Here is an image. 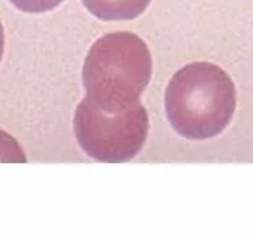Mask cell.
Listing matches in <instances>:
<instances>
[{
    "mask_svg": "<svg viewBox=\"0 0 253 237\" xmlns=\"http://www.w3.org/2000/svg\"><path fill=\"white\" fill-rule=\"evenodd\" d=\"M148 130V112L141 103L128 110L108 112L84 96L75 111V137L84 153L96 161H130L142 149Z\"/></svg>",
    "mask_w": 253,
    "mask_h": 237,
    "instance_id": "3957f363",
    "label": "cell"
},
{
    "mask_svg": "<svg viewBox=\"0 0 253 237\" xmlns=\"http://www.w3.org/2000/svg\"><path fill=\"white\" fill-rule=\"evenodd\" d=\"M165 108L170 124L182 137H215L228 125L236 108L235 84L213 63H189L170 79Z\"/></svg>",
    "mask_w": 253,
    "mask_h": 237,
    "instance_id": "6da1fadb",
    "label": "cell"
},
{
    "mask_svg": "<svg viewBox=\"0 0 253 237\" xmlns=\"http://www.w3.org/2000/svg\"><path fill=\"white\" fill-rule=\"evenodd\" d=\"M27 158L15 138L0 130V162H24Z\"/></svg>",
    "mask_w": 253,
    "mask_h": 237,
    "instance_id": "5b68a950",
    "label": "cell"
},
{
    "mask_svg": "<svg viewBox=\"0 0 253 237\" xmlns=\"http://www.w3.org/2000/svg\"><path fill=\"white\" fill-rule=\"evenodd\" d=\"M4 53V29L3 25H1V21H0V61L3 58Z\"/></svg>",
    "mask_w": 253,
    "mask_h": 237,
    "instance_id": "52a82bcc",
    "label": "cell"
},
{
    "mask_svg": "<svg viewBox=\"0 0 253 237\" xmlns=\"http://www.w3.org/2000/svg\"><path fill=\"white\" fill-rule=\"evenodd\" d=\"M87 11L104 21L132 20L145 11L152 0H82Z\"/></svg>",
    "mask_w": 253,
    "mask_h": 237,
    "instance_id": "277c9868",
    "label": "cell"
},
{
    "mask_svg": "<svg viewBox=\"0 0 253 237\" xmlns=\"http://www.w3.org/2000/svg\"><path fill=\"white\" fill-rule=\"evenodd\" d=\"M150 77L149 49L130 32H114L95 41L82 71L86 96L108 112L128 110L140 103Z\"/></svg>",
    "mask_w": 253,
    "mask_h": 237,
    "instance_id": "7a4b0ae2",
    "label": "cell"
},
{
    "mask_svg": "<svg viewBox=\"0 0 253 237\" xmlns=\"http://www.w3.org/2000/svg\"><path fill=\"white\" fill-rule=\"evenodd\" d=\"M17 9L28 13H42L54 9L63 0H9Z\"/></svg>",
    "mask_w": 253,
    "mask_h": 237,
    "instance_id": "8992f818",
    "label": "cell"
}]
</instances>
